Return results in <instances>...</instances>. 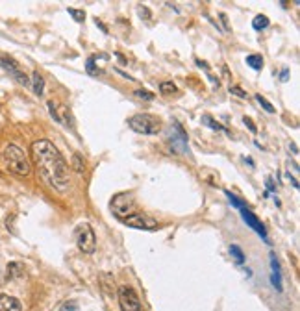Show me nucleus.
<instances>
[{"label":"nucleus","instance_id":"2f4dec72","mask_svg":"<svg viewBox=\"0 0 300 311\" xmlns=\"http://www.w3.org/2000/svg\"><path fill=\"white\" fill-rule=\"evenodd\" d=\"M289 150H291L293 154H298V149H296V144H295V143H289Z\"/></svg>","mask_w":300,"mask_h":311},{"label":"nucleus","instance_id":"39448f33","mask_svg":"<svg viewBox=\"0 0 300 311\" xmlns=\"http://www.w3.org/2000/svg\"><path fill=\"white\" fill-rule=\"evenodd\" d=\"M134 209H135V202L132 193H119V195H115L111 198V211L115 213V217L119 218V221L134 213Z\"/></svg>","mask_w":300,"mask_h":311},{"label":"nucleus","instance_id":"1a4fd4ad","mask_svg":"<svg viewBox=\"0 0 300 311\" xmlns=\"http://www.w3.org/2000/svg\"><path fill=\"white\" fill-rule=\"evenodd\" d=\"M0 67H2L6 72H9V75L13 76V78L17 80L21 85H24V87H28V85H30V80H28V76L24 75L23 70L19 69V63L13 60V58L2 56V58H0Z\"/></svg>","mask_w":300,"mask_h":311},{"label":"nucleus","instance_id":"423d86ee","mask_svg":"<svg viewBox=\"0 0 300 311\" xmlns=\"http://www.w3.org/2000/svg\"><path fill=\"white\" fill-rule=\"evenodd\" d=\"M117 292H119L120 311H143L137 292H135L132 287H120Z\"/></svg>","mask_w":300,"mask_h":311},{"label":"nucleus","instance_id":"c85d7f7f","mask_svg":"<svg viewBox=\"0 0 300 311\" xmlns=\"http://www.w3.org/2000/svg\"><path fill=\"white\" fill-rule=\"evenodd\" d=\"M139 17H143V19H150V11H148L145 6H141V8H139Z\"/></svg>","mask_w":300,"mask_h":311},{"label":"nucleus","instance_id":"0eeeda50","mask_svg":"<svg viewBox=\"0 0 300 311\" xmlns=\"http://www.w3.org/2000/svg\"><path fill=\"white\" fill-rule=\"evenodd\" d=\"M120 223L126 224L130 228H137V230H156L157 228V221L152 218L150 215H143V213H132L126 218H120Z\"/></svg>","mask_w":300,"mask_h":311},{"label":"nucleus","instance_id":"f3484780","mask_svg":"<svg viewBox=\"0 0 300 311\" xmlns=\"http://www.w3.org/2000/svg\"><path fill=\"white\" fill-rule=\"evenodd\" d=\"M202 124L209 126V128H211V130H215V132H228L226 128H224V126L219 124V122L215 121L213 117H209V115H204V117H202Z\"/></svg>","mask_w":300,"mask_h":311},{"label":"nucleus","instance_id":"4468645a","mask_svg":"<svg viewBox=\"0 0 300 311\" xmlns=\"http://www.w3.org/2000/svg\"><path fill=\"white\" fill-rule=\"evenodd\" d=\"M32 85H33V91H36L37 97H41L43 89H45V80H43V76L39 75L37 70L32 75Z\"/></svg>","mask_w":300,"mask_h":311},{"label":"nucleus","instance_id":"7ed1b4c3","mask_svg":"<svg viewBox=\"0 0 300 311\" xmlns=\"http://www.w3.org/2000/svg\"><path fill=\"white\" fill-rule=\"evenodd\" d=\"M128 126L134 132L143 135H157L162 132V121L154 115H148V113H137V115L130 117Z\"/></svg>","mask_w":300,"mask_h":311},{"label":"nucleus","instance_id":"4be33fe9","mask_svg":"<svg viewBox=\"0 0 300 311\" xmlns=\"http://www.w3.org/2000/svg\"><path fill=\"white\" fill-rule=\"evenodd\" d=\"M95 60H97V58H89V60H87V65H85V70H87V75H91V76L102 75V70L97 69V65H95Z\"/></svg>","mask_w":300,"mask_h":311},{"label":"nucleus","instance_id":"c756f323","mask_svg":"<svg viewBox=\"0 0 300 311\" xmlns=\"http://www.w3.org/2000/svg\"><path fill=\"white\" fill-rule=\"evenodd\" d=\"M265 184H267V191H274V189H276V186L273 184V178H267V180H265Z\"/></svg>","mask_w":300,"mask_h":311},{"label":"nucleus","instance_id":"f257e3e1","mask_svg":"<svg viewBox=\"0 0 300 311\" xmlns=\"http://www.w3.org/2000/svg\"><path fill=\"white\" fill-rule=\"evenodd\" d=\"M32 156L37 171L41 174L43 180L52 187V189L63 191L69 189L70 178H69V165L60 154V150L48 139H39L32 143Z\"/></svg>","mask_w":300,"mask_h":311},{"label":"nucleus","instance_id":"aec40b11","mask_svg":"<svg viewBox=\"0 0 300 311\" xmlns=\"http://www.w3.org/2000/svg\"><path fill=\"white\" fill-rule=\"evenodd\" d=\"M230 254H232V258H234V260H236L239 265L245 263V254H243V250H241L237 245H230Z\"/></svg>","mask_w":300,"mask_h":311},{"label":"nucleus","instance_id":"b1692460","mask_svg":"<svg viewBox=\"0 0 300 311\" xmlns=\"http://www.w3.org/2000/svg\"><path fill=\"white\" fill-rule=\"evenodd\" d=\"M134 95L137 98H141V100H154V93H150V91H147V89H137V91H134Z\"/></svg>","mask_w":300,"mask_h":311},{"label":"nucleus","instance_id":"9b49d317","mask_svg":"<svg viewBox=\"0 0 300 311\" xmlns=\"http://www.w3.org/2000/svg\"><path fill=\"white\" fill-rule=\"evenodd\" d=\"M0 311H23V304L21 300L11 295H0Z\"/></svg>","mask_w":300,"mask_h":311},{"label":"nucleus","instance_id":"2eb2a0df","mask_svg":"<svg viewBox=\"0 0 300 311\" xmlns=\"http://www.w3.org/2000/svg\"><path fill=\"white\" fill-rule=\"evenodd\" d=\"M246 65L252 67L254 70H261L263 69V58L259 54H250V56H246Z\"/></svg>","mask_w":300,"mask_h":311},{"label":"nucleus","instance_id":"6e6552de","mask_svg":"<svg viewBox=\"0 0 300 311\" xmlns=\"http://www.w3.org/2000/svg\"><path fill=\"white\" fill-rule=\"evenodd\" d=\"M187 134L184 132L182 124L178 121H172V130H171V137H169V143H171L172 150L178 154H185L189 152L187 149Z\"/></svg>","mask_w":300,"mask_h":311},{"label":"nucleus","instance_id":"bb28decb","mask_svg":"<svg viewBox=\"0 0 300 311\" xmlns=\"http://www.w3.org/2000/svg\"><path fill=\"white\" fill-rule=\"evenodd\" d=\"M243 122H245V124L249 126V130L252 132V134H256V132H258V128H256L254 121H252V119H250V117H243Z\"/></svg>","mask_w":300,"mask_h":311},{"label":"nucleus","instance_id":"9d476101","mask_svg":"<svg viewBox=\"0 0 300 311\" xmlns=\"http://www.w3.org/2000/svg\"><path fill=\"white\" fill-rule=\"evenodd\" d=\"M239 211H241V215H243V221H245V223L249 224V226L252 228V230H254V232L258 233L259 237H263V241H269V239H267V232H265V226L259 223L258 217H256V215L252 213L249 208H241Z\"/></svg>","mask_w":300,"mask_h":311},{"label":"nucleus","instance_id":"f03ea898","mask_svg":"<svg viewBox=\"0 0 300 311\" xmlns=\"http://www.w3.org/2000/svg\"><path fill=\"white\" fill-rule=\"evenodd\" d=\"M4 161H6V167L11 174L15 176H21V178H26L30 176L32 172V165L28 161L26 154H24L23 149H19L17 144H8L4 149Z\"/></svg>","mask_w":300,"mask_h":311},{"label":"nucleus","instance_id":"dca6fc26","mask_svg":"<svg viewBox=\"0 0 300 311\" xmlns=\"http://www.w3.org/2000/svg\"><path fill=\"white\" fill-rule=\"evenodd\" d=\"M269 23H271V21H269V17L267 15H256L254 17V21H252V28L254 30H265L269 26Z\"/></svg>","mask_w":300,"mask_h":311},{"label":"nucleus","instance_id":"ddd939ff","mask_svg":"<svg viewBox=\"0 0 300 311\" xmlns=\"http://www.w3.org/2000/svg\"><path fill=\"white\" fill-rule=\"evenodd\" d=\"M23 274H24V267L21 263H15V261H11V263L8 265V276H6L8 280L21 278Z\"/></svg>","mask_w":300,"mask_h":311},{"label":"nucleus","instance_id":"473e14b6","mask_svg":"<svg viewBox=\"0 0 300 311\" xmlns=\"http://www.w3.org/2000/svg\"><path fill=\"white\" fill-rule=\"evenodd\" d=\"M287 75H289V72H287V69H284L282 70V80H284V82L287 80Z\"/></svg>","mask_w":300,"mask_h":311},{"label":"nucleus","instance_id":"393cba45","mask_svg":"<svg viewBox=\"0 0 300 311\" xmlns=\"http://www.w3.org/2000/svg\"><path fill=\"white\" fill-rule=\"evenodd\" d=\"M224 195H226L228 198H230L232 206H236L237 209H241V208H246V204H245V202H241V198H237L236 195H232L230 191H224Z\"/></svg>","mask_w":300,"mask_h":311},{"label":"nucleus","instance_id":"20e7f679","mask_svg":"<svg viewBox=\"0 0 300 311\" xmlns=\"http://www.w3.org/2000/svg\"><path fill=\"white\" fill-rule=\"evenodd\" d=\"M74 239H76V245L83 254H93L97 248V235H95V230L91 228V224L87 223L78 224L76 232H74Z\"/></svg>","mask_w":300,"mask_h":311},{"label":"nucleus","instance_id":"f8f14e48","mask_svg":"<svg viewBox=\"0 0 300 311\" xmlns=\"http://www.w3.org/2000/svg\"><path fill=\"white\" fill-rule=\"evenodd\" d=\"M271 269H273V274H271V282L276 287V291H282V276H280V263H278L276 255L271 254Z\"/></svg>","mask_w":300,"mask_h":311},{"label":"nucleus","instance_id":"6ab92c4d","mask_svg":"<svg viewBox=\"0 0 300 311\" xmlns=\"http://www.w3.org/2000/svg\"><path fill=\"white\" fill-rule=\"evenodd\" d=\"M176 91H178V87H176L172 82H162V84H160V93L165 95V97H171Z\"/></svg>","mask_w":300,"mask_h":311},{"label":"nucleus","instance_id":"cd10ccee","mask_svg":"<svg viewBox=\"0 0 300 311\" xmlns=\"http://www.w3.org/2000/svg\"><path fill=\"white\" fill-rule=\"evenodd\" d=\"M230 93L232 95H237L239 98H249V95H246L241 87H232V85H230Z\"/></svg>","mask_w":300,"mask_h":311},{"label":"nucleus","instance_id":"a211bd4d","mask_svg":"<svg viewBox=\"0 0 300 311\" xmlns=\"http://www.w3.org/2000/svg\"><path fill=\"white\" fill-rule=\"evenodd\" d=\"M73 169L78 172V174H83V171H85V163H83L82 154H74L73 156Z\"/></svg>","mask_w":300,"mask_h":311},{"label":"nucleus","instance_id":"7c9ffc66","mask_svg":"<svg viewBox=\"0 0 300 311\" xmlns=\"http://www.w3.org/2000/svg\"><path fill=\"white\" fill-rule=\"evenodd\" d=\"M95 23H97V26H98V28H100V30H102V32H104V33H108V28H106V26H104V24H102V23H100V21H98V19H97V21H95Z\"/></svg>","mask_w":300,"mask_h":311},{"label":"nucleus","instance_id":"412c9836","mask_svg":"<svg viewBox=\"0 0 300 311\" xmlns=\"http://www.w3.org/2000/svg\"><path fill=\"white\" fill-rule=\"evenodd\" d=\"M256 100H258V104H259L261 107H263V109H265L267 113H274V106H273L271 102H269V100H267L265 97H261V95H256Z\"/></svg>","mask_w":300,"mask_h":311},{"label":"nucleus","instance_id":"5701e85b","mask_svg":"<svg viewBox=\"0 0 300 311\" xmlns=\"http://www.w3.org/2000/svg\"><path fill=\"white\" fill-rule=\"evenodd\" d=\"M67 13L70 15L74 19V23H83V19H85V13H83L82 10H74V8H67Z\"/></svg>","mask_w":300,"mask_h":311},{"label":"nucleus","instance_id":"a878e982","mask_svg":"<svg viewBox=\"0 0 300 311\" xmlns=\"http://www.w3.org/2000/svg\"><path fill=\"white\" fill-rule=\"evenodd\" d=\"M61 311H78V304L76 302H65Z\"/></svg>","mask_w":300,"mask_h":311}]
</instances>
